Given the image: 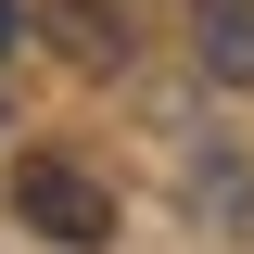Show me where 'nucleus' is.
Instances as JSON below:
<instances>
[{"label": "nucleus", "mask_w": 254, "mask_h": 254, "mask_svg": "<svg viewBox=\"0 0 254 254\" xmlns=\"http://www.w3.org/2000/svg\"><path fill=\"white\" fill-rule=\"evenodd\" d=\"M13 216H26L38 242H64V254H115V190H102L89 165H64V153L13 165Z\"/></svg>", "instance_id": "obj_1"}, {"label": "nucleus", "mask_w": 254, "mask_h": 254, "mask_svg": "<svg viewBox=\"0 0 254 254\" xmlns=\"http://www.w3.org/2000/svg\"><path fill=\"white\" fill-rule=\"evenodd\" d=\"M190 51H203V76L254 89V0H190Z\"/></svg>", "instance_id": "obj_2"}, {"label": "nucleus", "mask_w": 254, "mask_h": 254, "mask_svg": "<svg viewBox=\"0 0 254 254\" xmlns=\"http://www.w3.org/2000/svg\"><path fill=\"white\" fill-rule=\"evenodd\" d=\"M38 13H51V38L76 64H115V13H102V0H38Z\"/></svg>", "instance_id": "obj_3"}, {"label": "nucleus", "mask_w": 254, "mask_h": 254, "mask_svg": "<svg viewBox=\"0 0 254 254\" xmlns=\"http://www.w3.org/2000/svg\"><path fill=\"white\" fill-rule=\"evenodd\" d=\"M13 38H26V13H13V0H0V64H13Z\"/></svg>", "instance_id": "obj_4"}]
</instances>
